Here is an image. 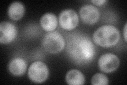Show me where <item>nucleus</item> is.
<instances>
[{
    "mask_svg": "<svg viewBox=\"0 0 127 85\" xmlns=\"http://www.w3.org/2000/svg\"><path fill=\"white\" fill-rule=\"evenodd\" d=\"M120 38V31L118 28L111 25L100 27L93 35L94 42L98 46L105 48L117 45Z\"/></svg>",
    "mask_w": 127,
    "mask_h": 85,
    "instance_id": "nucleus-2",
    "label": "nucleus"
},
{
    "mask_svg": "<svg viewBox=\"0 0 127 85\" xmlns=\"http://www.w3.org/2000/svg\"><path fill=\"white\" fill-rule=\"evenodd\" d=\"M65 40L62 35L57 31L48 32L46 34L42 41L44 50L50 54H57L65 47Z\"/></svg>",
    "mask_w": 127,
    "mask_h": 85,
    "instance_id": "nucleus-3",
    "label": "nucleus"
},
{
    "mask_svg": "<svg viewBox=\"0 0 127 85\" xmlns=\"http://www.w3.org/2000/svg\"><path fill=\"white\" fill-rule=\"evenodd\" d=\"M79 16L82 21L87 25H93L97 22L100 17L98 8L92 4H85L79 10Z\"/></svg>",
    "mask_w": 127,
    "mask_h": 85,
    "instance_id": "nucleus-7",
    "label": "nucleus"
},
{
    "mask_svg": "<svg viewBox=\"0 0 127 85\" xmlns=\"http://www.w3.org/2000/svg\"><path fill=\"white\" fill-rule=\"evenodd\" d=\"M109 83V81L107 76L101 73L95 74L91 79V84L93 85H108Z\"/></svg>",
    "mask_w": 127,
    "mask_h": 85,
    "instance_id": "nucleus-13",
    "label": "nucleus"
},
{
    "mask_svg": "<svg viewBox=\"0 0 127 85\" xmlns=\"http://www.w3.org/2000/svg\"><path fill=\"white\" fill-rule=\"evenodd\" d=\"M27 68L26 61L21 58H15L12 59L8 65L10 74L15 76H21L25 74Z\"/></svg>",
    "mask_w": 127,
    "mask_h": 85,
    "instance_id": "nucleus-9",
    "label": "nucleus"
},
{
    "mask_svg": "<svg viewBox=\"0 0 127 85\" xmlns=\"http://www.w3.org/2000/svg\"><path fill=\"white\" fill-rule=\"evenodd\" d=\"M25 7L20 2L15 1L10 4L7 10V14L10 18L13 20L21 19L25 14Z\"/></svg>",
    "mask_w": 127,
    "mask_h": 85,
    "instance_id": "nucleus-11",
    "label": "nucleus"
},
{
    "mask_svg": "<svg viewBox=\"0 0 127 85\" xmlns=\"http://www.w3.org/2000/svg\"><path fill=\"white\" fill-rule=\"evenodd\" d=\"M49 75V69L46 64L42 61H37L30 66L28 76L32 82L40 84L45 82Z\"/></svg>",
    "mask_w": 127,
    "mask_h": 85,
    "instance_id": "nucleus-4",
    "label": "nucleus"
},
{
    "mask_svg": "<svg viewBox=\"0 0 127 85\" xmlns=\"http://www.w3.org/2000/svg\"><path fill=\"white\" fill-rule=\"evenodd\" d=\"M127 23L126 22L125 23V25L124 26V31H123V34H124V37L125 39V42H127Z\"/></svg>",
    "mask_w": 127,
    "mask_h": 85,
    "instance_id": "nucleus-15",
    "label": "nucleus"
},
{
    "mask_svg": "<svg viewBox=\"0 0 127 85\" xmlns=\"http://www.w3.org/2000/svg\"><path fill=\"white\" fill-rule=\"evenodd\" d=\"M18 30L15 26L8 21H3L0 24V43L7 44L15 39Z\"/></svg>",
    "mask_w": 127,
    "mask_h": 85,
    "instance_id": "nucleus-8",
    "label": "nucleus"
},
{
    "mask_svg": "<svg viewBox=\"0 0 127 85\" xmlns=\"http://www.w3.org/2000/svg\"><path fill=\"white\" fill-rule=\"evenodd\" d=\"M91 2L95 5L97 6H101L104 4L105 3L108 2V1H106V0H92V1H91Z\"/></svg>",
    "mask_w": 127,
    "mask_h": 85,
    "instance_id": "nucleus-14",
    "label": "nucleus"
},
{
    "mask_svg": "<svg viewBox=\"0 0 127 85\" xmlns=\"http://www.w3.org/2000/svg\"><path fill=\"white\" fill-rule=\"evenodd\" d=\"M40 23L45 31L48 32L53 31L57 28V18L55 14L47 12L42 16L40 20Z\"/></svg>",
    "mask_w": 127,
    "mask_h": 85,
    "instance_id": "nucleus-10",
    "label": "nucleus"
},
{
    "mask_svg": "<svg viewBox=\"0 0 127 85\" xmlns=\"http://www.w3.org/2000/svg\"><path fill=\"white\" fill-rule=\"evenodd\" d=\"M66 51L73 61L79 65L90 63L94 60L96 50L88 36L74 33L67 39Z\"/></svg>",
    "mask_w": 127,
    "mask_h": 85,
    "instance_id": "nucleus-1",
    "label": "nucleus"
},
{
    "mask_svg": "<svg viewBox=\"0 0 127 85\" xmlns=\"http://www.w3.org/2000/svg\"><path fill=\"white\" fill-rule=\"evenodd\" d=\"M78 22V15L73 9H65L62 11L59 15V25L64 30H73L77 26Z\"/></svg>",
    "mask_w": 127,
    "mask_h": 85,
    "instance_id": "nucleus-5",
    "label": "nucleus"
},
{
    "mask_svg": "<svg viewBox=\"0 0 127 85\" xmlns=\"http://www.w3.org/2000/svg\"><path fill=\"white\" fill-rule=\"evenodd\" d=\"M67 84L69 85H79L85 84V77L82 72L77 69H71L68 71L65 77Z\"/></svg>",
    "mask_w": 127,
    "mask_h": 85,
    "instance_id": "nucleus-12",
    "label": "nucleus"
},
{
    "mask_svg": "<svg viewBox=\"0 0 127 85\" xmlns=\"http://www.w3.org/2000/svg\"><path fill=\"white\" fill-rule=\"evenodd\" d=\"M120 65V59L112 53H105L100 56L98 61V66L101 71L111 73L116 71Z\"/></svg>",
    "mask_w": 127,
    "mask_h": 85,
    "instance_id": "nucleus-6",
    "label": "nucleus"
}]
</instances>
